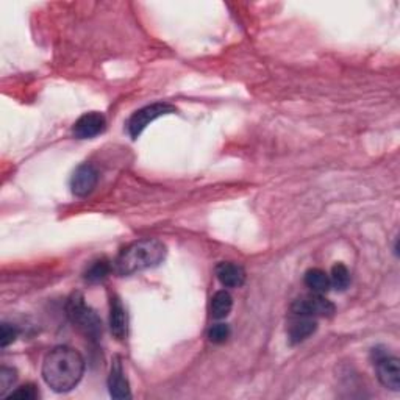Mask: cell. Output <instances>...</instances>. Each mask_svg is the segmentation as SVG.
Here are the masks:
<instances>
[{
	"label": "cell",
	"mask_w": 400,
	"mask_h": 400,
	"mask_svg": "<svg viewBox=\"0 0 400 400\" xmlns=\"http://www.w3.org/2000/svg\"><path fill=\"white\" fill-rule=\"evenodd\" d=\"M230 337V327L227 324H216L208 330V338L215 344H222Z\"/></svg>",
	"instance_id": "17"
},
{
	"label": "cell",
	"mask_w": 400,
	"mask_h": 400,
	"mask_svg": "<svg viewBox=\"0 0 400 400\" xmlns=\"http://www.w3.org/2000/svg\"><path fill=\"white\" fill-rule=\"evenodd\" d=\"M66 313L71 324L86 338L97 341L102 337V321L94 309L86 305L83 294L73 292L66 304Z\"/></svg>",
	"instance_id": "3"
},
{
	"label": "cell",
	"mask_w": 400,
	"mask_h": 400,
	"mask_svg": "<svg viewBox=\"0 0 400 400\" xmlns=\"http://www.w3.org/2000/svg\"><path fill=\"white\" fill-rule=\"evenodd\" d=\"M375 371L380 383L391 391L400 389V361L396 357H389L388 354H379L375 357Z\"/></svg>",
	"instance_id": "6"
},
{
	"label": "cell",
	"mask_w": 400,
	"mask_h": 400,
	"mask_svg": "<svg viewBox=\"0 0 400 400\" xmlns=\"http://www.w3.org/2000/svg\"><path fill=\"white\" fill-rule=\"evenodd\" d=\"M110 330L119 341L127 337V313L118 296L110 300Z\"/></svg>",
	"instance_id": "12"
},
{
	"label": "cell",
	"mask_w": 400,
	"mask_h": 400,
	"mask_svg": "<svg viewBox=\"0 0 400 400\" xmlns=\"http://www.w3.org/2000/svg\"><path fill=\"white\" fill-rule=\"evenodd\" d=\"M38 396H39L38 389L35 385H31V383L18 388L16 391H13L11 394H8L10 399H21V400H35Z\"/></svg>",
	"instance_id": "19"
},
{
	"label": "cell",
	"mask_w": 400,
	"mask_h": 400,
	"mask_svg": "<svg viewBox=\"0 0 400 400\" xmlns=\"http://www.w3.org/2000/svg\"><path fill=\"white\" fill-rule=\"evenodd\" d=\"M330 284L332 288H334L337 291H344L349 288L350 284V272L349 269L344 265H334L332 267V272H330Z\"/></svg>",
	"instance_id": "16"
},
{
	"label": "cell",
	"mask_w": 400,
	"mask_h": 400,
	"mask_svg": "<svg viewBox=\"0 0 400 400\" xmlns=\"http://www.w3.org/2000/svg\"><path fill=\"white\" fill-rule=\"evenodd\" d=\"M316 329H317V324L314 317L291 313V319L288 322V329H287L291 344H299V342L305 341L307 338L312 337Z\"/></svg>",
	"instance_id": "9"
},
{
	"label": "cell",
	"mask_w": 400,
	"mask_h": 400,
	"mask_svg": "<svg viewBox=\"0 0 400 400\" xmlns=\"http://www.w3.org/2000/svg\"><path fill=\"white\" fill-rule=\"evenodd\" d=\"M304 282L307 284V288L312 289L314 294H324L329 292L332 288L330 284V277L325 274L322 269H308L304 277Z\"/></svg>",
	"instance_id": "14"
},
{
	"label": "cell",
	"mask_w": 400,
	"mask_h": 400,
	"mask_svg": "<svg viewBox=\"0 0 400 400\" xmlns=\"http://www.w3.org/2000/svg\"><path fill=\"white\" fill-rule=\"evenodd\" d=\"M175 108L173 105L169 103H152V105H147V107L138 110L132 114V118L128 119L127 122V130L128 133L132 138H138L140 136L145 127L153 122L155 119H158L161 116H165V114H170L174 113Z\"/></svg>",
	"instance_id": "4"
},
{
	"label": "cell",
	"mask_w": 400,
	"mask_h": 400,
	"mask_svg": "<svg viewBox=\"0 0 400 400\" xmlns=\"http://www.w3.org/2000/svg\"><path fill=\"white\" fill-rule=\"evenodd\" d=\"M166 257L165 244L158 240H140L120 252L114 261V271L119 275H133L136 272L145 271L158 266Z\"/></svg>",
	"instance_id": "2"
},
{
	"label": "cell",
	"mask_w": 400,
	"mask_h": 400,
	"mask_svg": "<svg viewBox=\"0 0 400 400\" xmlns=\"http://www.w3.org/2000/svg\"><path fill=\"white\" fill-rule=\"evenodd\" d=\"M18 334H19V330L14 327V325L11 324H2V329H0V346H2L4 349L6 346H10L11 342L18 338Z\"/></svg>",
	"instance_id": "20"
},
{
	"label": "cell",
	"mask_w": 400,
	"mask_h": 400,
	"mask_svg": "<svg viewBox=\"0 0 400 400\" xmlns=\"http://www.w3.org/2000/svg\"><path fill=\"white\" fill-rule=\"evenodd\" d=\"M216 277L225 288H240L246 282V271L240 265L219 263L216 266Z\"/></svg>",
	"instance_id": "11"
},
{
	"label": "cell",
	"mask_w": 400,
	"mask_h": 400,
	"mask_svg": "<svg viewBox=\"0 0 400 400\" xmlns=\"http://www.w3.org/2000/svg\"><path fill=\"white\" fill-rule=\"evenodd\" d=\"M232 308H233V297L230 296V292L228 291L220 289L213 297H211L210 312L215 319H224V317L230 314Z\"/></svg>",
	"instance_id": "13"
},
{
	"label": "cell",
	"mask_w": 400,
	"mask_h": 400,
	"mask_svg": "<svg viewBox=\"0 0 400 400\" xmlns=\"http://www.w3.org/2000/svg\"><path fill=\"white\" fill-rule=\"evenodd\" d=\"M105 127H107V120L101 113H86L81 116L76 124H73V135L78 140H91V138L101 135Z\"/></svg>",
	"instance_id": "8"
},
{
	"label": "cell",
	"mask_w": 400,
	"mask_h": 400,
	"mask_svg": "<svg viewBox=\"0 0 400 400\" xmlns=\"http://www.w3.org/2000/svg\"><path fill=\"white\" fill-rule=\"evenodd\" d=\"M111 265L108 263L107 260H99L94 261V263L86 269L85 272V280L91 282V283H99L102 280H105L108 277V274L111 272Z\"/></svg>",
	"instance_id": "15"
},
{
	"label": "cell",
	"mask_w": 400,
	"mask_h": 400,
	"mask_svg": "<svg viewBox=\"0 0 400 400\" xmlns=\"http://www.w3.org/2000/svg\"><path fill=\"white\" fill-rule=\"evenodd\" d=\"M16 380H18V375H16L14 369H11V367H2L0 369V394L4 396L8 389H11Z\"/></svg>",
	"instance_id": "18"
},
{
	"label": "cell",
	"mask_w": 400,
	"mask_h": 400,
	"mask_svg": "<svg viewBox=\"0 0 400 400\" xmlns=\"http://www.w3.org/2000/svg\"><path fill=\"white\" fill-rule=\"evenodd\" d=\"M99 182V173L93 165H81L71 178V190L77 198H86L94 191Z\"/></svg>",
	"instance_id": "7"
},
{
	"label": "cell",
	"mask_w": 400,
	"mask_h": 400,
	"mask_svg": "<svg viewBox=\"0 0 400 400\" xmlns=\"http://www.w3.org/2000/svg\"><path fill=\"white\" fill-rule=\"evenodd\" d=\"M292 314H304L309 317H332L334 313V305L325 299L322 294H309L292 302Z\"/></svg>",
	"instance_id": "5"
},
{
	"label": "cell",
	"mask_w": 400,
	"mask_h": 400,
	"mask_svg": "<svg viewBox=\"0 0 400 400\" xmlns=\"http://www.w3.org/2000/svg\"><path fill=\"white\" fill-rule=\"evenodd\" d=\"M85 372V360L78 350L58 346L43 361V379L56 393H68L76 388Z\"/></svg>",
	"instance_id": "1"
},
{
	"label": "cell",
	"mask_w": 400,
	"mask_h": 400,
	"mask_svg": "<svg viewBox=\"0 0 400 400\" xmlns=\"http://www.w3.org/2000/svg\"><path fill=\"white\" fill-rule=\"evenodd\" d=\"M108 388L110 394L114 399H128L130 397V386L128 380L125 377L124 367H122L120 358L116 357L111 364L110 377H108Z\"/></svg>",
	"instance_id": "10"
}]
</instances>
